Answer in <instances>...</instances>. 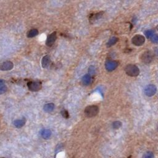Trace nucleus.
Instances as JSON below:
<instances>
[{
    "label": "nucleus",
    "instance_id": "obj_1",
    "mask_svg": "<svg viewBox=\"0 0 158 158\" xmlns=\"http://www.w3.org/2000/svg\"><path fill=\"white\" fill-rule=\"evenodd\" d=\"M125 71L127 75L130 77H137L140 73L139 69L134 64H128L125 68Z\"/></svg>",
    "mask_w": 158,
    "mask_h": 158
},
{
    "label": "nucleus",
    "instance_id": "obj_2",
    "mask_svg": "<svg viewBox=\"0 0 158 158\" xmlns=\"http://www.w3.org/2000/svg\"><path fill=\"white\" fill-rule=\"evenodd\" d=\"M85 114L87 117L96 116L99 112V107L96 105H90L85 109Z\"/></svg>",
    "mask_w": 158,
    "mask_h": 158
},
{
    "label": "nucleus",
    "instance_id": "obj_3",
    "mask_svg": "<svg viewBox=\"0 0 158 158\" xmlns=\"http://www.w3.org/2000/svg\"><path fill=\"white\" fill-rule=\"evenodd\" d=\"M154 54H153L152 51H148L144 52L141 54L140 59L143 63L147 64L151 63L153 59H154Z\"/></svg>",
    "mask_w": 158,
    "mask_h": 158
},
{
    "label": "nucleus",
    "instance_id": "obj_4",
    "mask_svg": "<svg viewBox=\"0 0 158 158\" xmlns=\"http://www.w3.org/2000/svg\"><path fill=\"white\" fill-rule=\"evenodd\" d=\"M132 43L135 46H140L143 45L145 42V38L141 35H136L132 40Z\"/></svg>",
    "mask_w": 158,
    "mask_h": 158
},
{
    "label": "nucleus",
    "instance_id": "obj_5",
    "mask_svg": "<svg viewBox=\"0 0 158 158\" xmlns=\"http://www.w3.org/2000/svg\"><path fill=\"white\" fill-rule=\"evenodd\" d=\"M119 66V62L113 60H107L105 63V68L109 72L114 71Z\"/></svg>",
    "mask_w": 158,
    "mask_h": 158
},
{
    "label": "nucleus",
    "instance_id": "obj_6",
    "mask_svg": "<svg viewBox=\"0 0 158 158\" xmlns=\"http://www.w3.org/2000/svg\"><path fill=\"white\" fill-rule=\"evenodd\" d=\"M156 91H157L156 87L155 85L150 84V85H147L145 88V94L147 96L151 97L155 95Z\"/></svg>",
    "mask_w": 158,
    "mask_h": 158
},
{
    "label": "nucleus",
    "instance_id": "obj_7",
    "mask_svg": "<svg viewBox=\"0 0 158 158\" xmlns=\"http://www.w3.org/2000/svg\"><path fill=\"white\" fill-rule=\"evenodd\" d=\"M28 89L32 91H37L42 88V83L38 82H30L27 83Z\"/></svg>",
    "mask_w": 158,
    "mask_h": 158
},
{
    "label": "nucleus",
    "instance_id": "obj_8",
    "mask_svg": "<svg viewBox=\"0 0 158 158\" xmlns=\"http://www.w3.org/2000/svg\"><path fill=\"white\" fill-rule=\"evenodd\" d=\"M57 38V35L56 32H53L48 37L46 44L48 46H51L55 42Z\"/></svg>",
    "mask_w": 158,
    "mask_h": 158
},
{
    "label": "nucleus",
    "instance_id": "obj_9",
    "mask_svg": "<svg viewBox=\"0 0 158 158\" xmlns=\"http://www.w3.org/2000/svg\"><path fill=\"white\" fill-rule=\"evenodd\" d=\"M13 63L11 61H6L0 65V70L2 71H10L13 68Z\"/></svg>",
    "mask_w": 158,
    "mask_h": 158
},
{
    "label": "nucleus",
    "instance_id": "obj_10",
    "mask_svg": "<svg viewBox=\"0 0 158 158\" xmlns=\"http://www.w3.org/2000/svg\"><path fill=\"white\" fill-rule=\"evenodd\" d=\"M91 81H92L91 76L90 75H89V74H86V75L84 76L82 78V83L83 85L85 86H88L89 85H90Z\"/></svg>",
    "mask_w": 158,
    "mask_h": 158
},
{
    "label": "nucleus",
    "instance_id": "obj_11",
    "mask_svg": "<svg viewBox=\"0 0 158 158\" xmlns=\"http://www.w3.org/2000/svg\"><path fill=\"white\" fill-rule=\"evenodd\" d=\"M50 63H51V59L48 55L44 56L42 60V65L43 68L48 67L49 65H50Z\"/></svg>",
    "mask_w": 158,
    "mask_h": 158
},
{
    "label": "nucleus",
    "instance_id": "obj_12",
    "mask_svg": "<svg viewBox=\"0 0 158 158\" xmlns=\"http://www.w3.org/2000/svg\"><path fill=\"white\" fill-rule=\"evenodd\" d=\"M104 14V12H99L96 14H94L91 15V16L89 18V21H90V23H93V22H95L96 21H97L98 19H100L101 17V16H103V14Z\"/></svg>",
    "mask_w": 158,
    "mask_h": 158
},
{
    "label": "nucleus",
    "instance_id": "obj_13",
    "mask_svg": "<svg viewBox=\"0 0 158 158\" xmlns=\"http://www.w3.org/2000/svg\"><path fill=\"white\" fill-rule=\"evenodd\" d=\"M44 111L46 112H52L54 109V105L53 103H48L46 104L43 107Z\"/></svg>",
    "mask_w": 158,
    "mask_h": 158
},
{
    "label": "nucleus",
    "instance_id": "obj_14",
    "mask_svg": "<svg viewBox=\"0 0 158 158\" xmlns=\"http://www.w3.org/2000/svg\"><path fill=\"white\" fill-rule=\"evenodd\" d=\"M25 123H26V120L24 119H17L14 122V125L17 128H21L24 125Z\"/></svg>",
    "mask_w": 158,
    "mask_h": 158
},
{
    "label": "nucleus",
    "instance_id": "obj_15",
    "mask_svg": "<svg viewBox=\"0 0 158 158\" xmlns=\"http://www.w3.org/2000/svg\"><path fill=\"white\" fill-rule=\"evenodd\" d=\"M118 40H119V39L117 37H112L109 40V41L107 43L106 45L107 47H111V46H113L114 44H115L118 42Z\"/></svg>",
    "mask_w": 158,
    "mask_h": 158
},
{
    "label": "nucleus",
    "instance_id": "obj_16",
    "mask_svg": "<svg viewBox=\"0 0 158 158\" xmlns=\"http://www.w3.org/2000/svg\"><path fill=\"white\" fill-rule=\"evenodd\" d=\"M51 135V132L49 129H44L42 132V136L44 139H48Z\"/></svg>",
    "mask_w": 158,
    "mask_h": 158
},
{
    "label": "nucleus",
    "instance_id": "obj_17",
    "mask_svg": "<svg viewBox=\"0 0 158 158\" xmlns=\"http://www.w3.org/2000/svg\"><path fill=\"white\" fill-rule=\"evenodd\" d=\"M38 33V30L37 29H32L28 31V32L27 33V37L28 38H33L34 37L37 36Z\"/></svg>",
    "mask_w": 158,
    "mask_h": 158
},
{
    "label": "nucleus",
    "instance_id": "obj_18",
    "mask_svg": "<svg viewBox=\"0 0 158 158\" xmlns=\"http://www.w3.org/2000/svg\"><path fill=\"white\" fill-rule=\"evenodd\" d=\"M155 155L154 153L151 151H148L145 152L141 158H154Z\"/></svg>",
    "mask_w": 158,
    "mask_h": 158
},
{
    "label": "nucleus",
    "instance_id": "obj_19",
    "mask_svg": "<svg viewBox=\"0 0 158 158\" xmlns=\"http://www.w3.org/2000/svg\"><path fill=\"white\" fill-rule=\"evenodd\" d=\"M154 33L155 32L152 30H146L145 32V34L147 38H151L153 36V35H154Z\"/></svg>",
    "mask_w": 158,
    "mask_h": 158
},
{
    "label": "nucleus",
    "instance_id": "obj_20",
    "mask_svg": "<svg viewBox=\"0 0 158 158\" xmlns=\"http://www.w3.org/2000/svg\"><path fill=\"white\" fill-rule=\"evenodd\" d=\"M112 128L114 129H118L122 126V123L120 121H115L112 123Z\"/></svg>",
    "mask_w": 158,
    "mask_h": 158
},
{
    "label": "nucleus",
    "instance_id": "obj_21",
    "mask_svg": "<svg viewBox=\"0 0 158 158\" xmlns=\"http://www.w3.org/2000/svg\"><path fill=\"white\" fill-rule=\"evenodd\" d=\"M8 90V88L6 87V85L4 84H3L1 86H0V95L1 94H3L5 92H6Z\"/></svg>",
    "mask_w": 158,
    "mask_h": 158
},
{
    "label": "nucleus",
    "instance_id": "obj_22",
    "mask_svg": "<svg viewBox=\"0 0 158 158\" xmlns=\"http://www.w3.org/2000/svg\"><path fill=\"white\" fill-rule=\"evenodd\" d=\"M151 41L153 43L158 44V34L153 35V36L151 38Z\"/></svg>",
    "mask_w": 158,
    "mask_h": 158
},
{
    "label": "nucleus",
    "instance_id": "obj_23",
    "mask_svg": "<svg viewBox=\"0 0 158 158\" xmlns=\"http://www.w3.org/2000/svg\"><path fill=\"white\" fill-rule=\"evenodd\" d=\"M88 72H89V73H90L89 75H90L91 76L94 75V74L95 73V67H94V66H90V68H89Z\"/></svg>",
    "mask_w": 158,
    "mask_h": 158
},
{
    "label": "nucleus",
    "instance_id": "obj_24",
    "mask_svg": "<svg viewBox=\"0 0 158 158\" xmlns=\"http://www.w3.org/2000/svg\"><path fill=\"white\" fill-rule=\"evenodd\" d=\"M61 114L62 116L64 117V118H66L67 119L69 117V113L68 112L66 111V110H63L62 112H61Z\"/></svg>",
    "mask_w": 158,
    "mask_h": 158
},
{
    "label": "nucleus",
    "instance_id": "obj_25",
    "mask_svg": "<svg viewBox=\"0 0 158 158\" xmlns=\"http://www.w3.org/2000/svg\"><path fill=\"white\" fill-rule=\"evenodd\" d=\"M3 84H4V80H1V79H0V86H1V85H3Z\"/></svg>",
    "mask_w": 158,
    "mask_h": 158
},
{
    "label": "nucleus",
    "instance_id": "obj_26",
    "mask_svg": "<svg viewBox=\"0 0 158 158\" xmlns=\"http://www.w3.org/2000/svg\"><path fill=\"white\" fill-rule=\"evenodd\" d=\"M156 54H157V55L158 56V49H156Z\"/></svg>",
    "mask_w": 158,
    "mask_h": 158
},
{
    "label": "nucleus",
    "instance_id": "obj_27",
    "mask_svg": "<svg viewBox=\"0 0 158 158\" xmlns=\"http://www.w3.org/2000/svg\"><path fill=\"white\" fill-rule=\"evenodd\" d=\"M156 28H157V31H158V25H157V27H156Z\"/></svg>",
    "mask_w": 158,
    "mask_h": 158
}]
</instances>
